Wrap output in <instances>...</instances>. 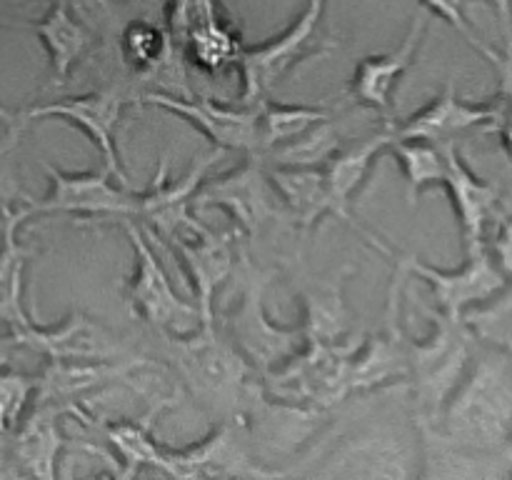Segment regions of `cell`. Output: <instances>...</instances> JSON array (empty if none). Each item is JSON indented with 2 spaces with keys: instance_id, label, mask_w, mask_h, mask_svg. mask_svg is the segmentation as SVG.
Masks as SVG:
<instances>
[{
  "instance_id": "7402d4cb",
  "label": "cell",
  "mask_w": 512,
  "mask_h": 480,
  "mask_svg": "<svg viewBox=\"0 0 512 480\" xmlns=\"http://www.w3.org/2000/svg\"><path fill=\"white\" fill-rule=\"evenodd\" d=\"M15 348L33 350L48 360L73 358H120L123 350L110 348L108 340L100 338V330L85 315L73 313L58 325H38L25 333L13 335Z\"/></svg>"
},
{
  "instance_id": "f546056e",
  "label": "cell",
  "mask_w": 512,
  "mask_h": 480,
  "mask_svg": "<svg viewBox=\"0 0 512 480\" xmlns=\"http://www.w3.org/2000/svg\"><path fill=\"white\" fill-rule=\"evenodd\" d=\"M30 120L18 110V118L0 133V213L30 198L20 178V145Z\"/></svg>"
},
{
  "instance_id": "9c48e42d",
  "label": "cell",
  "mask_w": 512,
  "mask_h": 480,
  "mask_svg": "<svg viewBox=\"0 0 512 480\" xmlns=\"http://www.w3.org/2000/svg\"><path fill=\"white\" fill-rule=\"evenodd\" d=\"M135 253V273L128 285V298L133 313L143 318L155 333H188L200 325V310L195 300L180 298L175 293L170 275L165 273L153 243L135 220H123Z\"/></svg>"
},
{
  "instance_id": "ffe728a7",
  "label": "cell",
  "mask_w": 512,
  "mask_h": 480,
  "mask_svg": "<svg viewBox=\"0 0 512 480\" xmlns=\"http://www.w3.org/2000/svg\"><path fill=\"white\" fill-rule=\"evenodd\" d=\"M30 218L33 213L28 203L0 213V323L10 335H20L35 325L25 308V268L35 248L20 238V230Z\"/></svg>"
},
{
  "instance_id": "5b68a950",
  "label": "cell",
  "mask_w": 512,
  "mask_h": 480,
  "mask_svg": "<svg viewBox=\"0 0 512 480\" xmlns=\"http://www.w3.org/2000/svg\"><path fill=\"white\" fill-rule=\"evenodd\" d=\"M235 275L240 280L238 303L223 315V328L220 330L228 335V340L240 350V355L253 365L255 373L265 375L303 348V325L300 328H283V325H275L270 320L263 300L275 273L253 265V260L243 248L238 253Z\"/></svg>"
},
{
  "instance_id": "4fadbf2b",
  "label": "cell",
  "mask_w": 512,
  "mask_h": 480,
  "mask_svg": "<svg viewBox=\"0 0 512 480\" xmlns=\"http://www.w3.org/2000/svg\"><path fill=\"white\" fill-rule=\"evenodd\" d=\"M465 253H468V260L458 270L433 268L413 253H395L393 263L408 278H418L433 288V303L438 305L440 313L453 320H463L465 310L485 303L508 285L505 275L490 258L488 245H478V248H470Z\"/></svg>"
},
{
  "instance_id": "52a82bcc",
  "label": "cell",
  "mask_w": 512,
  "mask_h": 480,
  "mask_svg": "<svg viewBox=\"0 0 512 480\" xmlns=\"http://www.w3.org/2000/svg\"><path fill=\"white\" fill-rule=\"evenodd\" d=\"M205 208L228 210L243 243H253L275 225H290L295 230L288 210L283 208L270 183L268 165L260 155H245L238 168L218 178L208 175L193 198V210Z\"/></svg>"
},
{
  "instance_id": "603a6c76",
  "label": "cell",
  "mask_w": 512,
  "mask_h": 480,
  "mask_svg": "<svg viewBox=\"0 0 512 480\" xmlns=\"http://www.w3.org/2000/svg\"><path fill=\"white\" fill-rule=\"evenodd\" d=\"M30 30L40 38L50 63V85H65L73 75L75 65L85 58L93 45V33L78 15L70 10L68 0H55L53 8L30 23Z\"/></svg>"
},
{
  "instance_id": "83f0119b",
  "label": "cell",
  "mask_w": 512,
  "mask_h": 480,
  "mask_svg": "<svg viewBox=\"0 0 512 480\" xmlns=\"http://www.w3.org/2000/svg\"><path fill=\"white\" fill-rule=\"evenodd\" d=\"M390 153L400 163L405 175V198L413 208L420 193L445 180V153L443 145L425 143V140H393L388 145Z\"/></svg>"
},
{
  "instance_id": "44dd1931",
  "label": "cell",
  "mask_w": 512,
  "mask_h": 480,
  "mask_svg": "<svg viewBox=\"0 0 512 480\" xmlns=\"http://www.w3.org/2000/svg\"><path fill=\"white\" fill-rule=\"evenodd\" d=\"M445 153V180L443 188H448L453 208L458 213L460 230H463L465 250L485 245V228L490 220L498 215L500 188L493 183L480 180L460 158L455 140L443 143Z\"/></svg>"
},
{
  "instance_id": "e0dca14e",
  "label": "cell",
  "mask_w": 512,
  "mask_h": 480,
  "mask_svg": "<svg viewBox=\"0 0 512 480\" xmlns=\"http://www.w3.org/2000/svg\"><path fill=\"white\" fill-rule=\"evenodd\" d=\"M505 113H508V103L503 98L493 105L465 103L458 98L455 83L450 80L443 93L430 100L418 113L405 118L403 123H395V120H388V123L393 130V140H425V143L443 145L463 130L478 128V125H488L490 130H495Z\"/></svg>"
},
{
  "instance_id": "6da1fadb",
  "label": "cell",
  "mask_w": 512,
  "mask_h": 480,
  "mask_svg": "<svg viewBox=\"0 0 512 480\" xmlns=\"http://www.w3.org/2000/svg\"><path fill=\"white\" fill-rule=\"evenodd\" d=\"M465 460L503 458L512 435V358L503 350L470 360L463 380L445 403L438 425H425Z\"/></svg>"
},
{
  "instance_id": "30bf717a",
  "label": "cell",
  "mask_w": 512,
  "mask_h": 480,
  "mask_svg": "<svg viewBox=\"0 0 512 480\" xmlns=\"http://www.w3.org/2000/svg\"><path fill=\"white\" fill-rule=\"evenodd\" d=\"M160 475L168 478H285L250 448L240 420H223L203 440L188 448H165Z\"/></svg>"
},
{
  "instance_id": "836d02e7",
  "label": "cell",
  "mask_w": 512,
  "mask_h": 480,
  "mask_svg": "<svg viewBox=\"0 0 512 480\" xmlns=\"http://www.w3.org/2000/svg\"><path fill=\"white\" fill-rule=\"evenodd\" d=\"M490 3L498 8L500 23H503L505 38H508V50L505 53H512V0H490Z\"/></svg>"
},
{
  "instance_id": "ab89813d",
  "label": "cell",
  "mask_w": 512,
  "mask_h": 480,
  "mask_svg": "<svg viewBox=\"0 0 512 480\" xmlns=\"http://www.w3.org/2000/svg\"><path fill=\"white\" fill-rule=\"evenodd\" d=\"M503 100H512V95H510V98H503Z\"/></svg>"
},
{
  "instance_id": "2e32d148",
  "label": "cell",
  "mask_w": 512,
  "mask_h": 480,
  "mask_svg": "<svg viewBox=\"0 0 512 480\" xmlns=\"http://www.w3.org/2000/svg\"><path fill=\"white\" fill-rule=\"evenodd\" d=\"M73 403L58 400H33L23 423L10 435V465L13 475L53 480L58 475L65 440L63 420L70 418Z\"/></svg>"
},
{
  "instance_id": "484cf974",
  "label": "cell",
  "mask_w": 512,
  "mask_h": 480,
  "mask_svg": "<svg viewBox=\"0 0 512 480\" xmlns=\"http://www.w3.org/2000/svg\"><path fill=\"white\" fill-rule=\"evenodd\" d=\"M340 150V133L335 118L320 120L288 143L260 153L265 165L278 168H323Z\"/></svg>"
},
{
  "instance_id": "ba28073f",
  "label": "cell",
  "mask_w": 512,
  "mask_h": 480,
  "mask_svg": "<svg viewBox=\"0 0 512 480\" xmlns=\"http://www.w3.org/2000/svg\"><path fill=\"white\" fill-rule=\"evenodd\" d=\"M50 180V193L45 198H28L30 213L35 215H75V218L115 223L135 220L140 210V193L115 180L108 168L88 173H63L50 163H43Z\"/></svg>"
},
{
  "instance_id": "9a60e30c",
  "label": "cell",
  "mask_w": 512,
  "mask_h": 480,
  "mask_svg": "<svg viewBox=\"0 0 512 480\" xmlns=\"http://www.w3.org/2000/svg\"><path fill=\"white\" fill-rule=\"evenodd\" d=\"M140 105H153L195 125L220 150H238L245 155L260 153V105H223L198 95H173L165 90H148L138 98Z\"/></svg>"
},
{
  "instance_id": "f1b7e54d",
  "label": "cell",
  "mask_w": 512,
  "mask_h": 480,
  "mask_svg": "<svg viewBox=\"0 0 512 480\" xmlns=\"http://www.w3.org/2000/svg\"><path fill=\"white\" fill-rule=\"evenodd\" d=\"M463 323L478 340L503 350L512 358V288L505 285L498 295L465 310Z\"/></svg>"
},
{
  "instance_id": "ac0fdd59",
  "label": "cell",
  "mask_w": 512,
  "mask_h": 480,
  "mask_svg": "<svg viewBox=\"0 0 512 480\" xmlns=\"http://www.w3.org/2000/svg\"><path fill=\"white\" fill-rule=\"evenodd\" d=\"M390 140H393V130H390V123L385 120V128L380 133L370 135V138L360 140V143L350 145V148L338 150L328 163L323 165L325 183H328L330 195H333L335 203V218L343 220L348 228H353L360 238L368 245H373L378 253L393 258L395 250L388 248L378 235L370 233L365 225H360L353 215V200L358 195V190L363 188L365 180H368L370 170H373L375 158H378L383 150H388Z\"/></svg>"
},
{
  "instance_id": "8fae6325",
  "label": "cell",
  "mask_w": 512,
  "mask_h": 480,
  "mask_svg": "<svg viewBox=\"0 0 512 480\" xmlns=\"http://www.w3.org/2000/svg\"><path fill=\"white\" fill-rule=\"evenodd\" d=\"M135 103V93L130 83L105 85V88L90 90L75 98H60L55 103H40L33 108H25L20 113L35 123V120H63V123L78 125L90 143L103 155V165L115 175V180L123 185L128 183V173L123 170L118 153V125L123 118V110Z\"/></svg>"
},
{
  "instance_id": "74e56055",
  "label": "cell",
  "mask_w": 512,
  "mask_h": 480,
  "mask_svg": "<svg viewBox=\"0 0 512 480\" xmlns=\"http://www.w3.org/2000/svg\"><path fill=\"white\" fill-rule=\"evenodd\" d=\"M15 118H18V113H15V110H10L8 105H5L3 100H0V123L8 125V123H13Z\"/></svg>"
},
{
  "instance_id": "8d00e7d4",
  "label": "cell",
  "mask_w": 512,
  "mask_h": 480,
  "mask_svg": "<svg viewBox=\"0 0 512 480\" xmlns=\"http://www.w3.org/2000/svg\"><path fill=\"white\" fill-rule=\"evenodd\" d=\"M13 350H18L13 343V335L0 333V368H3V365H10V355H13Z\"/></svg>"
},
{
  "instance_id": "d6986e66",
  "label": "cell",
  "mask_w": 512,
  "mask_h": 480,
  "mask_svg": "<svg viewBox=\"0 0 512 480\" xmlns=\"http://www.w3.org/2000/svg\"><path fill=\"white\" fill-rule=\"evenodd\" d=\"M430 13L428 10H418V15L410 23L408 33L400 40L398 48L383 55H368L358 63L353 73V83H350V98L358 105H365L370 110H378L385 118L393 113L395 90H398L403 75L413 68L415 58H418L420 43L428 30Z\"/></svg>"
},
{
  "instance_id": "4316f807",
  "label": "cell",
  "mask_w": 512,
  "mask_h": 480,
  "mask_svg": "<svg viewBox=\"0 0 512 480\" xmlns=\"http://www.w3.org/2000/svg\"><path fill=\"white\" fill-rule=\"evenodd\" d=\"M328 118H335V110L328 105L275 103L270 98L263 100L260 103V153L298 138L300 133Z\"/></svg>"
},
{
  "instance_id": "cb8c5ba5",
  "label": "cell",
  "mask_w": 512,
  "mask_h": 480,
  "mask_svg": "<svg viewBox=\"0 0 512 480\" xmlns=\"http://www.w3.org/2000/svg\"><path fill=\"white\" fill-rule=\"evenodd\" d=\"M268 178L288 210L300 238L310 233L325 215H335L333 195L325 183L323 168H278L268 165Z\"/></svg>"
},
{
  "instance_id": "e575fe53",
  "label": "cell",
  "mask_w": 512,
  "mask_h": 480,
  "mask_svg": "<svg viewBox=\"0 0 512 480\" xmlns=\"http://www.w3.org/2000/svg\"><path fill=\"white\" fill-rule=\"evenodd\" d=\"M13 475V465H10V438L0 435V478Z\"/></svg>"
},
{
  "instance_id": "3957f363",
  "label": "cell",
  "mask_w": 512,
  "mask_h": 480,
  "mask_svg": "<svg viewBox=\"0 0 512 480\" xmlns=\"http://www.w3.org/2000/svg\"><path fill=\"white\" fill-rule=\"evenodd\" d=\"M425 315L433 320V335L425 340L408 338V395L415 428L438 425L445 403L473 360L475 345V335L463 320L428 308Z\"/></svg>"
},
{
  "instance_id": "d590c367",
  "label": "cell",
  "mask_w": 512,
  "mask_h": 480,
  "mask_svg": "<svg viewBox=\"0 0 512 480\" xmlns=\"http://www.w3.org/2000/svg\"><path fill=\"white\" fill-rule=\"evenodd\" d=\"M495 130H500V138H503V148L508 150V155L512 158V115L505 113L503 118L498 120Z\"/></svg>"
},
{
  "instance_id": "d6a6232c",
  "label": "cell",
  "mask_w": 512,
  "mask_h": 480,
  "mask_svg": "<svg viewBox=\"0 0 512 480\" xmlns=\"http://www.w3.org/2000/svg\"><path fill=\"white\" fill-rule=\"evenodd\" d=\"M498 223H495L493 240L488 245L490 258L495 260L500 273L505 275V280L512 283V218L510 215H495Z\"/></svg>"
},
{
  "instance_id": "7a4b0ae2",
  "label": "cell",
  "mask_w": 512,
  "mask_h": 480,
  "mask_svg": "<svg viewBox=\"0 0 512 480\" xmlns=\"http://www.w3.org/2000/svg\"><path fill=\"white\" fill-rule=\"evenodd\" d=\"M160 355L193 403L215 423L238 420L260 375L215 323L188 333H155Z\"/></svg>"
},
{
  "instance_id": "1f68e13d",
  "label": "cell",
  "mask_w": 512,
  "mask_h": 480,
  "mask_svg": "<svg viewBox=\"0 0 512 480\" xmlns=\"http://www.w3.org/2000/svg\"><path fill=\"white\" fill-rule=\"evenodd\" d=\"M465 3H468V0H420V5H423L428 13H433V15H438V18L448 20V23L453 25V28L458 30V33L463 35V38L468 40V43L473 45L478 53H483L485 58L493 60L495 68H498L500 60H503V55H498L493 48H488L485 43H480L478 35L473 33V28H470L468 18H465Z\"/></svg>"
},
{
  "instance_id": "5bb4252c",
  "label": "cell",
  "mask_w": 512,
  "mask_h": 480,
  "mask_svg": "<svg viewBox=\"0 0 512 480\" xmlns=\"http://www.w3.org/2000/svg\"><path fill=\"white\" fill-rule=\"evenodd\" d=\"M405 280H408V275L395 268L383 315V330L365 338L350 360V395H370L375 390L408 383V335H405L403 320H400Z\"/></svg>"
},
{
  "instance_id": "4dcf8cb0",
  "label": "cell",
  "mask_w": 512,
  "mask_h": 480,
  "mask_svg": "<svg viewBox=\"0 0 512 480\" xmlns=\"http://www.w3.org/2000/svg\"><path fill=\"white\" fill-rule=\"evenodd\" d=\"M38 393V375L20 373L3 365L0 368V435H13L23 423Z\"/></svg>"
},
{
  "instance_id": "d4e9b609",
  "label": "cell",
  "mask_w": 512,
  "mask_h": 480,
  "mask_svg": "<svg viewBox=\"0 0 512 480\" xmlns=\"http://www.w3.org/2000/svg\"><path fill=\"white\" fill-rule=\"evenodd\" d=\"M353 273V265H345L328 280H308L300 290L305 305V340L338 343L350 335V310L345 305V278Z\"/></svg>"
},
{
  "instance_id": "8992f818",
  "label": "cell",
  "mask_w": 512,
  "mask_h": 480,
  "mask_svg": "<svg viewBox=\"0 0 512 480\" xmlns=\"http://www.w3.org/2000/svg\"><path fill=\"white\" fill-rule=\"evenodd\" d=\"M323 15L325 0H308L303 13L283 33L268 43L245 45L235 65L240 70V105H260L300 63L328 53L330 40L320 28Z\"/></svg>"
},
{
  "instance_id": "277c9868",
  "label": "cell",
  "mask_w": 512,
  "mask_h": 480,
  "mask_svg": "<svg viewBox=\"0 0 512 480\" xmlns=\"http://www.w3.org/2000/svg\"><path fill=\"white\" fill-rule=\"evenodd\" d=\"M143 228L160 243L168 245L170 253L178 255L183 268L188 270L195 305L200 310V323H215V295L225 280L233 278L235 265H238V230L218 233L195 218L193 205L173 210Z\"/></svg>"
},
{
  "instance_id": "7c38bea8",
  "label": "cell",
  "mask_w": 512,
  "mask_h": 480,
  "mask_svg": "<svg viewBox=\"0 0 512 480\" xmlns=\"http://www.w3.org/2000/svg\"><path fill=\"white\" fill-rule=\"evenodd\" d=\"M318 460L323 465L313 475L345 478H408L413 475V448L408 438L385 425L360 428L343 438H320Z\"/></svg>"
},
{
  "instance_id": "f35d334b",
  "label": "cell",
  "mask_w": 512,
  "mask_h": 480,
  "mask_svg": "<svg viewBox=\"0 0 512 480\" xmlns=\"http://www.w3.org/2000/svg\"><path fill=\"white\" fill-rule=\"evenodd\" d=\"M505 460H508V463L512 465V435H510V443H508V448H505Z\"/></svg>"
}]
</instances>
